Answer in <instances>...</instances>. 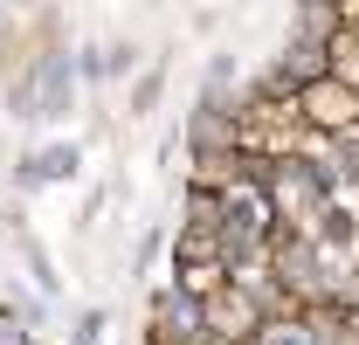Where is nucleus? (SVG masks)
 I'll list each match as a JSON object with an SVG mask.
<instances>
[{"label":"nucleus","mask_w":359,"mask_h":345,"mask_svg":"<svg viewBox=\"0 0 359 345\" xmlns=\"http://www.w3.org/2000/svg\"><path fill=\"white\" fill-rule=\"evenodd\" d=\"M297 97H304L297 111H304L311 125H332V131H359V97H353L346 83H332V69H325L318 83H304Z\"/></svg>","instance_id":"1"},{"label":"nucleus","mask_w":359,"mask_h":345,"mask_svg":"<svg viewBox=\"0 0 359 345\" xmlns=\"http://www.w3.org/2000/svg\"><path fill=\"white\" fill-rule=\"evenodd\" d=\"M35 104L42 111H69L76 104V55L69 48H48L35 62Z\"/></svg>","instance_id":"2"},{"label":"nucleus","mask_w":359,"mask_h":345,"mask_svg":"<svg viewBox=\"0 0 359 345\" xmlns=\"http://www.w3.org/2000/svg\"><path fill=\"white\" fill-rule=\"evenodd\" d=\"M159 104V76H138V90H132V111H152Z\"/></svg>","instance_id":"3"},{"label":"nucleus","mask_w":359,"mask_h":345,"mask_svg":"<svg viewBox=\"0 0 359 345\" xmlns=\"http://www.w3.org/2000/svg\"><path fill=\"white\" fill-rule=\"evenodd\" d=\"M152 256H159V228H145V235H138V269H152Z\"/></svg>","instance_id":"4"},{"label":"nucleus","mask_w":359,"mask_h":345,"mask_svg":"<svg viewBox=\"0 0 359 345\" xmlns=\"http://www.w3.org/2000/svg\"><path fill=\"white\" fill-rule=\"evenodd\" d=\"M97 332H104V318L90 311V318H76V345H97Z\"/></svg>","instance_id":"5"},{"label":"nucleus","mask_w":359,"mask_h":345,"mask_svg":"<svg viewBox=\"0 0 359 345\" xmlns=\"http://www.w3.org/2000/svg\"><path fill=\"white\" fill-rule=\"evenodd\" d=\"M0 345H28V332L21 325H0Z\"/></svg>","instance_id":"6"}]
</instances>
